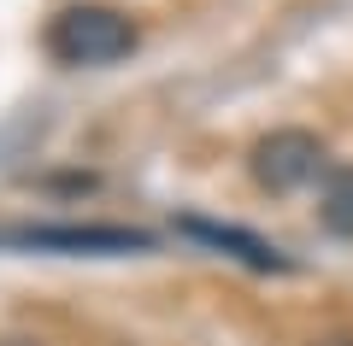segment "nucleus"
Masks as SVG:
<instances>
[{"label": "nucleus", "instance_id": "obj_4", "mask_svg": "<svg viewBox=\"0 0 353 346\" xmlns=\"http://www.w3.org/2000/svg\"><path fill=\"white\" fill-rule=\"evenodd\" d=\"M318 217H324V229H330V235L353 241V164H341V171L324 182V199H318Z\"/></svg>", "mask_w": 353, "mask_h": 346}, {"label": "nucleus", "instance_id": "obj_3", "mask_svg": "<svg viewBox=\"0 0 353 346\" xmlns=\"http://www.w3.org/2000/svg\"><path fill=\"white\" fill-rule=\"evenodd\" d=\"M183 235H194V241H206V247H218V252H230V259H241L248 270H294L289 259H283L271 241H259V235H248V229H236V223H206V217H183L176 223Z\"/></svg>", "mask_w": 353, "mask_h": 346}, {"label": "nucleus", "instance_id": "obj_5", "mask_svg": "<svg viewBox=\"0 0 353 346\" xmlns=\"http://www.w3.org/2000/svg\"><path fill=\"white\" fill-rule=\"evenodd\" d=\"M318 346H353V334H336V340H318Z\"/></svg>", "mask_w": 353, "mask_h": 346}, {"label": "nucleus", "instance_id": "obj_2", "mask_svg": "<svg viewBox=\"0 0 353 346\" xmlns=\"http://www.w3.org/2000/svg\"><path fill=\"white\" fill-rule=\"evenodd\" d=\"M318 171H324V141H318L312 129H271V136L253 147V176H259V188H271V194H294V188H306Z\"/></svg>", "mask_w": 353, "mask_h": 346}, {"label": "nucleus", "instance_id": "obj_1", "mask_svg": "<svg viewBox=\"0 0 353 346\" xmlns=\"http://www.w3.org/2000/svg\"><path fill=\"white\" fill-rule=\"evenodd\" d=\"M48 47L65 65H112L136 53V24L112 6H65L48 30Z\"/></svg>", "mask_w": 353, "mask_h": 346}]
</instances>
